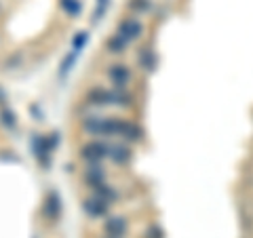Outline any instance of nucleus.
I'll return each instance as SVG.
<instances>
[{
  "label": "nucleus",
  "mask_w": 253,
  "mask_h": 238,
  "mask_svg": "<svg viewBox=\"0 0 253 238\" xmlns=\"http://www.w3.org/2000/svg\"><path fill=\"white\" fill-rule=\"evenodd\" d=\"M81 129L89 139H116L125 144H139L144 139L141 126L131 120V118H118V116H84L81 120Z\"/></svg>",
  "instance_id": "nucleus-1"
},
{
  "label": "nucleus",
  "mask_w": 253,
  "mask_h": 238,
  "mask_svg": "<svg viewBox=\"0 0 253 238\" xmlns=\"http://www.w3.org/2000/svg\"><path fill=\"white\" fill-rule=\"evenodd\" d=\"M84 104L91 108H133L135 95L129 89H114V86L95 84L84 93Z\"/></svg>",
  "instance_id": "nucleus-2"
},
{
  "label": "nucleus",
  "mask_w": 253,
  "mask_h": 238,
  "mask_svg": "<svg viewBox=\"0 0 253 238\" xmlns=\"http://www.w3.org/2000/svg\"><path fill=\"white\" fill-rule=\"evenodd\" d=\"M59 141H61V135L55 133V131L49 135H34V139H32V152H34L36 162L42 171L51 169L53 152H55V148L59 146Z\"/></svg>",
  "instance_id": "nucleus-3"
},
{
  "label": "nucleus",
  "mask_w": 253,
  "mask_h": 238,
  "mask_svg": "<svg viewBox=\"0 0 253 238\" xmlns=\"http://www.w3.org/2000/svg\"><path fill=\"white\" fill-rule=\"evenodd\" d=\"M78 156L86 164H104L108 160V139H89L78 148Z\"/></svg>",
  "instance_id": "nucleus-4"
},
{
  "label": "nucleus",
  "mask_w": 253,
  "mask_h": 238,
  "mask_svg": "<svg viewBox=\"0 0 253 238\" xmlns=\"http://www.w3.org/2000/svg\"><path fill=\"white\" fill-rule=\"evenodd\" d=\"M116 34L121 38H125L129 44H133V42H139L141 38H144L146 26L139 17H135V15H125V17L116 23Z\"/></svg>",
  "instance_id": "nucleus-5"
},
{
  "label": "nucleus",
  "mask_w": 253,
  "mask_h": 238,
  "mask_svg": "<svg viewBox=\"0 0 253 238\" xmlns=\"http://www.w3.org/2000/svg\"><path fill=\"white\" fill-rule=\"evenodd\" d=\"M106 78L110 80V84H112L114 89H129V86L133 84L135 74H133L131 66H126V63H123V61H116V63H110V66L106 68Z\"/></svg>",
  "instance_id": "nucleus-6"
},
{
  "label": "nucleus",
  "mask_w": 253,
  "mask_h": 238,
  "mask_svg": "<svg viewBox=\"0 0 253 238\" xmlns=\"http://www.w3.org/2000/svg\"><path fill=\"white\" fill-rule=\"evenodd\" d=\"M41 213H42V219L46 224H57L61 219V196L55 192V190H49L42 198V207H41Z\"/></svg>",
  "instance_id": "nucleus-7"
},
{
  "label": "nucleus",
  "mask_w": 253,
  "mask_h": 238,
  "mask_svg": "<svg viewBox=\"0 0 253 238\" xmlns=\"http://www.w3.org/2000/svg\"><path fill=\"white\" fill-rule=\"evenodd\" d=\"M108 160L116 166H126L133 160V148L125 141L108 139Z\"/></svg>",
  "instance_id": "nucleus-8"
},
{
  "label": "nucleus",
  "mask_w": 253,
  "mask_h": 238,
  "mask_svg": "<svg viewBox=\"0 0 253 238\" xmlns=\"http://www.w3.org/2000/svg\"><path fill=\"white\" fill-rule=\"evenodd\" d=\"M129 234V219L123 215H108L101 226V238H126Z\"/></svg>",
  "instance_id": "nucleus-9"
},
{
  "label": "nucleus",
  "mask_w": 253,
  "mask_h": 238,
  "mask_svg": "<svg viewBox=\"0 0 253 238\" xmlns=\"http://www.w3.org/2000/svg\"><path fill=\"white\" fill-rule=\"evenodd\" d=\"M110 209H112V204H108L106 200H101L97 196H86L83 200V211L86 217L91 219H106L110 215Z\"/></svg>",
  "instance_id": "nucleus-10"
},
{
  "label": "nucleus",
  "mask_w": 253,
  "mask_h": 238,
  "mask_svg": "<svg viewBox=\"0 0 253 238\" xmlns=\"http://www.w3.org/2000/svg\"><path fill=\"white\" fill-rule=\"evenodd\" d=\"M137 66L144 74H154L158 68V53L152 46H141L137 53Z\"/></svg>",
  "instance_id": "nucleus-11"
},
{
  "label": "nucleus",
  "mask_w": 253,
  "mask_h": 238,
  "mask_svg": "<svg viewBox=\"0 0 253 238\" xmlns=\"http://www.w3.org/2000/svg\"><path fill=\"white\" fill-rule=\"evenodd\" d=\"M83 181L86 188H95L99 184H106L108 181V173L104 169V164H86V169L83 173Z\"/></svg>",
  "instance_id": "nucleus-12"
},
{
  "label": "nucleus",
  "mask_w": 253,
  "mask_h": 238,
  "mask_svg": "<svg viewBox=\"0 0 253 238\" xmlns=\"http://www.w3.org/2000/svg\"><path fill=\"white\" fill-rule=\"evenodd\" d=\"M104 46H106V51H108L110 55H114V57H123V55H126V51H129V46H131V44L114 32V34H110V36L106 38Z\"/></svg>",
  "instance_id": "nucleus-13"
},
{
  "label": "nucleus",
  "mask_w": 253,
  "mask_h": 238,
  "mask_svg": "<svg viewBox=\"0 0 253 238\" xmlns=\"http://www.w3.org/2000/svg\"><path fill=\"white\" fill-rule=\"evenodd\" d=\"M91 194L93 196H97V198H101V200H106L108 204H114V202H118V198H121V192H118V188L116 186H112V184H99V186H95V188H91Z\"/></svg>",
  "instance_id": "nucleus-14"
},
{
  "label": "nucleus",
  "mask_w": 253,
  "mask_h": 238,
  "mask_svg": "<svg viewBox=\"0 0 253 238\" xmlns=\"http://www.w3.org/2000/svg\"><path fill=\"white\" fill-rule=\"evenodd\" d=\"M78 55H81V53H76V51L70 49V51H68V53L61 57V61H59V70H57L59 80H66V78L70 76V72H72V70H74L76 61H78Z\"/></svg>",
  "instance_id": "nucleus-15"
},
{
  "label": "nucleus",
  "mask_w": 253,
  "mask_h": 238,
  "mask_svg": "<svg viewBox=\"0 0 253 238\" xmlns=\"http://www.w3.org/2000/svg\"><path fill=\"white\" fill-rule=\"evenodd\" d=\"M126 9L129 15H135V17H144L152 11V0H129L126 2Z\"/></svg>",
  "instance_id": "nucleus-16"
},
{
  "label": "nucleus",
  "mask_w": 253,
  "mask_h": 238,
  "mask_svg": "<svg viewBox=\"0 0 253 238\" xmlns=\"http://www.w3.org/2000/svg\"><path fill=\"white\" fill-rule=\"evenodd\" d=\"M59 9L63 11V15L76 19L83 13V0H59Z\"/></svg>",
  "instance_id": "nucleus-17"
},
{
  "label": "nucleus",
  "mask_w": 253,
  "mask_h": 238,
  "mask_svg": "<svg viewBox=\"0 0 253 238\" xmlns=\"http://www.w3.org/2000/svg\"><path fill=\"white\" fill-rule=\"evenodd\" d=\"M0 124H2L4 129H9V131L17 129V124H19V122H17V114H15L9 106L0 108Z\"/></svg>",
  "instance_id": "nucleus-18"
},
{
  "label": "nucleus",
  "mask_w": 253,
  "mask_h": 238,
  "mask_svg": "<svg viewBox=\"0 0 253 238\" xmlns=\"http://www.w3.org/2000/svg\"><path fill=\"white\" fill-rule=\"evenodd\" d=\"M110 9V0H95V9H93V23H99L106 17V13Z\"/></svg>",
  "instance_id": "nucleus-19"
},
{
  "label": "nucleus",
  "mask_w": 253,
  "mask_h": 238,
  "mask_svg": "<svg viewBox=\"0 0 253 238\" xmlns=\"http://www.w3.org/2000/svg\"><path fill=\"white\" fill-rule=\"evenodd\" d=\"M86 42H89V32H86V30H78L74 34V38H72V51L81 53L86 46Z\"/></svg>",
  "instance_id": "nucleus-20"
},
{
  "label": "nucleus",
  "mask_w": 253,
  "mask_h": 238,
  "mask_svg": "<svg viewBox=\"0 0 253 238\" xmlns=\"http://www.w3.org/2000/svg\"><path fill=\"white\" fill-rule=\"evenodd\" d=\"M6 101H9V97H6L4 89H2V86H0V108H4V106H6Z\"/></svg>",
  "instance_id": "nucleus-21"
}]
</instances>
